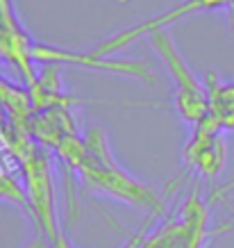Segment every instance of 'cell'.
Wrapping results in <instances>:
<instances>
[{
    "instance_id": "9a60e30c",
    "label": "cell",
    "mask_w": 234,
    "mask_h": 248,
    "mask_svg": "<svg viewBox=\"0 0 234 248\" xmlns=\"http://www.w3.org/2000/svg\"><path fill=\"white\" fill-rule=\"evenodd\" d=\"M55 246H57V248H73V246H71V241L66 239V234H64V237H61V239L55 244Z\"/></svg>"
},
{
    "instance_id": "277c9868",
    "label": "cell",
    "mask_w": 234,
    "mask_h": 248,
    "mask_svg": "<svg viewBox=\"0 0 234 248\" xmlns=\"http://www.w3.org/2000/svg\"><path fill=\"white\" fill-rule=\"evenodd\" d=\"M209 232V205L193 187L180 207V218L166 221L144 241V248H205Z\"/></svg>"
},
{
    "instance_id": "5b68a950",
    "label": "cell",
    "mask_w": 234,
    "mask_h": 248,
    "mask_svg": "<svg viewBox=\"0 0 234 248\" xmlns=\"http://www.w3.org/2000/svg\"><path fill=\"white\" fill-rule=\"evenodd\" d=\"M32 60H34V64H73V66H82L89 68V71H102V73H112V76L134 78V80H141V82L148 84L157 82V73L141 60L100 57L96 53L66 50V48L39 44V41H32Z\"/></svg>"
},
{
    "instance_id": "52a82bcc",
    "label": "cell",
    "mask_w": 234,
    "mask_h": 248,
    "mask_svg": "<svg viewBox=\"0 0 234 248\" xmlns=\"http://www.w3.org/2000/svg\"><path fill=\"white\" fill-rule=\"evenodd\" d=\"M230 2H232V0H184V2H180V5L171 7L168 12H161V14L152 16V18L139 23V25H132V28H125V30L112 34L109 39L100 41V44L93 48V53L100 55V57H112V55L121 53L123 48L132 46L134 41L148 37L150 32L166 30V25L180 21V18H184V16L198 14V12H214V9L230 7Z\"/></svg>"
},
{
    "instance_id": "8fae6325",
    "label": "cell",
    "mask_w": 234,
    "mask_h": 248,
    "mask_svg": "<svg viewBox=\"0 0 234 248\" xmlns=\"http://www.w3.org/2000/svg\"><path fill=\"white\" fill-rule=\"evenodd\" d=\"M0 201H5L9 205H16L21 207L23 212L30 214V205H28V194H25V187L16 180L14 175L0 171Z\"/></svg>"
},
{
    "instance_id": "2e32d148",
    "label": "cell",
    "mask_w": 234,
    "mask_h": 248,
    "mask_svg": "<svg viewBox=\"0 0 234 248\" xmlns=\"http://www.w3.org/2000/svg\"><path fill=\"white\" fill-rule=\"evenodd\" d=\"M7 112H5V109H2V105H0V128H2V125H5V123H7Z\"/></svg>"
},
{
    "instance_id": "4fadbf2b",
    "label": "cell",
    "mask_w": 234,
    "mask_h": 248,
    "mask_svg": "<svg viewBox=\"0 0 234 248\" xmlns=\"http://www.w3.org/2000/svg\"><path fill=\"white\" fill-rule=\"evenodd\" d=\"M23 248H57V246H55L53 241L48 239V237H45V234L41 232V230H37V228H34L32 237L28 239V244H25Z\"/></svg>"
},
{
    "instance_id": "6da1fadb",
    "label": "cell",
    "mask_w": 234,
    "mask_h": 248,
    "mask_svg": "<svg viewBox=\"0 0 234 248\" xmlns=\"http://www.w3.org/2000/svg\"><path fill=\"white\" fill-rule=\"evenodd\" d=\"M87 148L89 155L84 159L82 169L77 171L82 185L93 194L114 198L118 203L134 205L139 210L148 212V217L159 218L164 212V198L155 187L132 178L116 159H114L109 143H107L105 130L93 125L87 130Z\"/></svg>"
},
{
    "instance_id": "8992f818",
    "label": "cell",
    "mask_w": 234,
    "mask_h": 248,
    "mask_svg": "<svg viewBox=\"0 0 234 248\" xmlns=\"http://www.w3.org/2000/svg\"><path fill=\"white\" fill-rule=\"evenodd\" d=\"M182 162L187 169H196L207 180H214L223 173L227 162V143L214 114H207L200 123L193 125L189 141L182 148Z\"/></svg>"
},
{
    "instance_id": "7a4b0ae2",
    "label": "cell",
    "mask_w": 234,
    "mask_h": 248,
    "mask_svg": "<svg viewBox=\"0 0 234 248\" xmlns=\"http://www.w3.org/2000/svg\"><path fill=\"white\" fill-rule=\"evenodd\" d=\"M152 50L157 53L161 64L166 66L168 76L175 84L173 91V107L182 121H187L191 125H196L209 114V98L205 82L187 66V62L177 50L173 37L168 30H155L148 34Z\"/></svg>"
},
{
    "instance_id": "30bf717a",
    "label": "cell",
    "mask_w": 234,
    "mask_h": 248,
    "mask_svg": "<svg viewBox=\"0 0 234 248\" xmlns=\"http://www.w3.org/2000/svg\"><path fill=\"white\" fill-rule=\"evenodd\" d=\"M205 89L209 98V114L214 116H232L234 114V82H220L219 76L209 71L205 76Z\"/></svg>"
},
{
    "instance_id": "3957f363",
    "label": "cell",
    "mask_w": 234,
    "mask_h": 248,
    "mask_svg": "<svg viewBox=\"0 0 234 248\" xmlns=\"http://www.w3.org/2000/svg\"><path fill=\"white\" fill-rule=\"evenodd\" d=\"M23 171V187L28 194L30 217L34 228L57 244L64 237L61 228L57 226V207H55V173L53 155L48 148L34 143L23 157H18Z\"/></svg>"
},
{
    "instance_id": "ba28073f",
    "label": "cell",
    "mask_w": 234,
    "mask_h": 248,
    "mask_svg": "<svg viewBox=\"0 0 234 248\" xmlns=\"http://www.w3.org/2000/svg\"><path fill=\"white\" fill-rule=\"evenodd\" d=\"M28 135L48 151H55L68 135H77L75 121L68 107H53L44 112H34L28 125Z\"/></svg>"
},
{
    "instance_id": "5bb4252c",
    "label": "cell",
    "mask_w": 234,
    "mask_h": 248,
    "mask_svg": "<svg viewBox=\"0 0 234 248\" xmlns=\"http://www.w3.org/2000/svg\"><path fill=\"white\" fill-rule=\"evenodd\" d=\"M234 228V217L230 218V221H227V223H223V226L220 228H216V230H214V234H220V232H227V230H232Z\"/></svg>"
},
{
    "instance_id": "9c48e42d",
    "label": "cell",
    "mask_w": 234,
    "mask_h": 248,
    "mask_svg": "<svg viewBox=\"0 0 234 248\" xmlns=\"http://www.w3.org/2000/svg\"><path fill=\"white\" fill-rule=\"evenodd\" d=\"M0 60L18 68V73L25 80V87H30L37 80L34 60H32V39L23 30V25H14V28L0 25Z\"/></svg>"
},
{
    "instance_id": "7c38bea8",
    "label": "cell",
    "mask_w": 234,
    "mask_h": 248,
    "mask_svg": "<svg viewBox=\"0 0 234 248\" xmlns=\"http://www.w3.org/2000/svg\"><path fill=\"white\" fill-rule=\"evenodd\" d=\"M32 84H37L39 89L48 91V93H64L61 91L59 64H41V71L37 73V80Z\"/></svg>"
},
{
    "instance_id": "e0dca14e",
    "label": "cell",
    "mask_w": 234,
    "mask_h": 248,
    "mask_svg": "<svg viewBox=\"0 0 234 248\" xmlns=\"http://www.w3.org/2000/svg\"><path fill=\"white\" fill-rule=\"evenodd\" d=\"M230 5H234V0H232V2H230Z\"/></svg>"
}]
</instances>
